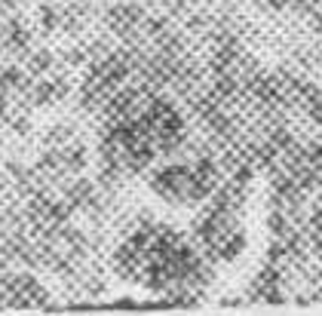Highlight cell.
Masks as SVG:
<instances>
[{"mask_svg":"<svg viewBox=\"0 0 322 316\" xmlns=\"http://www.w3.org/2000/svg\"><path fill=\"white\" fill-rule=\"evenodd\" d=\"M123 277L154 292H187L197 283L200 264L190 246L172 230H138L120 246Z\"/></svg>","mask_w":322,"mask_h":316,"instance_id":"6da1fadb","label":"cell"}]
</instances>
